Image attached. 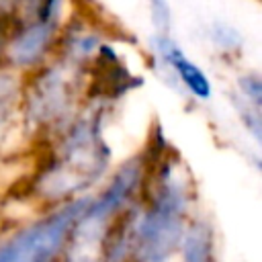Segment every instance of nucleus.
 I'll return each instance as SVG.
<instances>
[{"label": "nucleus", "instance_id": "f257e3e1", "mask_svg": "<svg viewBox=\"0 0 262 262\" xmlns=\"http://www.w3.org/2000/svg\"><path fill=\"white\" fill-rule=\"evenodd\" d=\"M108 162L106 143L100 137L98 117L78 119L66 127L61 143L47 154V160L37 168L33 186L47 190L57 199L84 190L96 182Z\"/></svg>", "mask_w": 262, "mask_h": 262}, {"label": "nucleus", "instance_id": "f03ea898", "mask_svg": "<svg viewBox=\"0 0 262 262\" xmlns=\"http://www.w3.org/2000/svg\"><path fill=\"white\" fill-rule=\"evenodd\" d=\"M90 196L63 203L0 242V262H57Z\"/></svg>", "mask_w": 262, "mask_h": 262}, {"label": "nucleus", "instance_id": "7ed1b4c3", "mask_svg": "<svg viewBox=\"0 0 262 262\" xmlns=\"http://www.w3.org/2000/svg\"><path fill=\"white\" fill-rule=\"evenodd\" d=\"M27 119L35 127H55L70 113L74 98L72 84L55 68H45L35 76L33 86L23 92Z\"/></svg>", "mask_w": 262, "mask_h": 262}, {"label": "nucleus", "instance_id": "20e7f679", "mask_svg": "<svg viewBox=\"0 0 262 262\" xmlns=\"http://www.w3.org/2000/svg\"><path fill=\"white\" fill-rule=\"evenodd\" d=\"M141 84V78H135L117 57L108 45H98L96 55L88 72L86 96L92 100H115L125 92Z\"/></svg>", "mask_w": 262, "mask_h": 262}, {"label": "nucleus", "instance_id": "39448f33", "mask_svg": "<svg viewBox=\"0 0 262 262\" xmlns=\"http://www.w3.org/2000/svg\"><path fill=\"white\" fill-rule=\"evenodd\" d=\"M156 49L160 59L174 72V76L182 82V86L196 98V100H209L213 94V86L207 78V74L186 57V53L168 37L158 35L156 37Z\"/></svg>", "mask_w": 262, "mask_h": 262}, {"label": "nucleus", "instance_id": "423d86ee", "mask_svg": "<svg viewBox=\"0 0 262 262\" xmlns=\"http://www.w3.org/2000/svg\"><path fill=\"white\" fill-rule=\"evenodd\" d=\"M53 27H55L53 23L25 25L23 31L6 45V49H4L6 59L10 63L23 66V68H31L35 63H39L55 39Z\"/></svg>", "mask_w": 262, "mask_h": 262}, {"label": "nucleus", "instance_id": "0eeeda50", "mask_svg": "<svg viewBox=\"0 0 262 262\" xmlns=\"http://www.w3.org/2000/svg\"><path fill=\"white\" fill-rule=\"evenodd\" d=\"M213 227L207 221H196L186 225L184 235L172 256H178L180 262H213Z\"/></svg>", "mask_w": 262, "mask_h": 262}, {"label": "nucleus", "instance_id": "6e6552de", "mask_svg": "<svg viewBox=\"0 0 262 262\" xmlns=\"http://www.w3.org/2000/svg\"><path fill=\"white\" fill-rule=\"evenodd\" d=\"M18 98H20V90L16 80L10 74L0 70V131L6 127L8 119L12 117L18 104Z\"/></svg>", "mask_w": 262, "mask_h": 262}, {"label": "nucleus", "instance_id": "1a4fd4ad", "mask_svg": "<svg viewBox=\"0 0 262 262\" xmlns=\"http://www.w3.org/2000/svg\"><path fill=\"white\" fill-rule=\"evenodd\" d=\"M239 94H242V100L260 108L262 104V82L258 78V74H248L239 80Z\"/></svg>", "mask_w": 262, "mask_h": 262}, {"label": "nucleus", "instance_id": "9d476101", "mask_svg": "<svg viewBox=\"0 0 262 262\" xmlns=\"http://www.w3.org/2000/svg\"><path fill=\"white\" fill-rule=\"evenodd\" d=\"M149 12H151V23L156 25L158 33L160 35H168L170 20H172V12H170L168 0H149Z\"/></svg>", "mask_w": 262, "mask_h": 262}, {"label": "nucleus", "instance_id": "9b49d317", "mask_svg": "<svg viewBox=\"0 0 262 262\" xmlns=\"http://www.w3.org/2000/svg\"><path fill=\"white\" fill-rule=\"evenodd\" d=\"M213 37H215V43H217L219 47L227 49V51H231L233 47H239V45H242L239 35H237L231 27H227V25H217L215 31H213Z\"/></svg>", "mask_w": 262, "mask_h": 262}, {"label": "nucleus", "instance_id": "f8f14e48", "mask_svg": "<svg viewBox=\"0 0 262 262\" xmlns=\"http://www.w3.org/2000/svg\"><path fill=\"white\" fill-rule=\"evenodd\" d=\"M61 0H37L35 4V14H37V23H53L55 14L59 10Z\"/></svg>", "mask_w": 262, "mask_h": 262}]
</instances>
